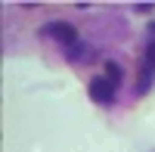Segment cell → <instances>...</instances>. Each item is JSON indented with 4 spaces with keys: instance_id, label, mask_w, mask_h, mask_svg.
<instances>
[{
    "instance_id": "7a4b0ae2",
    "label": "cell",
    "mask_w": 155,
    "mask_h": 152,
    "mask_svg": "<svg viewBox=\"0 0 155 152\" xmlns=\"http://www.w3.org/2000/svg\"><path fill=\"white\" fill-rule=\"evenodd\" d=\"M90 96H93L96 103H112L115 99V84L109 78H93L90 81Z\"/></svg>"
},
{
    "instance_id": "6da1fadb",
    "label": "cell",
    "mask_w": 155,
    "mask_h": 152,
    "mask_svg": "<svg viewBox=\"0 0 155 152\" xmlns=\"http://www.w3.org/2000/svg\"><path fill=\"white\" fill-rule=\"evenodd\" d=\"M50 37H56L59 44H65V47H74L78 44V31L71 28V25H65V22H53V25H47L44 28Z\"/></svg>"
},
{
    "instance_id": "8992f818",
    "label": "cell",
    "mask_w": 155,
    "mask_h": 152,
    "mask_svg": "<svg viewBox=\"0 0 155 152\" xmlns=\"http://www.w3.org/2000/svg\"><path fill=\"white\" fill-rule=\"evenodd\" d=\"M149 31H152V34H155V22H152V25H149Z\"/></svg>"
},
{
    "instance_id": "3957f363",
    "label": "cell",
    "mask_w": 155,
    "mask_h": 152,
    "mask_svg": "<svg viewBox=\"0 0 155 152\" xmlns=\"http://www.w3.org/2000/svg\"><path fill=\"white\" fill-rule=\"evenodd\" d=\"M106 78H109L112 84H118V81H121V68L115 65V62H106Z\"/></svg>"
},
{
    "instance_id": "5b68a950",
    "label": "cell",
    "mask_w": 155,
    "mask_h": 152,
    "mask_svg": "<svg viewBox=\"0 0 155 152\" xmlns=\"http://www.w3.org/2000/svg\"><path fill=\"white\" fill-rule=\"evenodd\" d=\"M146 65H152L155 68V41L149 44V50H146Z\"/></svg>"
},
{
    "instance_id": "277c9868",
    "label": "cell",
    "mask_w": 155,
    "mask_h": 152,
    "mask_svg": "<svg viewBox=\"0 0 155 152\" xmlns=\"http://www.w3.org/2000/svg\"><path fill=\"white\" fill-rule=\"evenodd\" d=\"M68 56H71V59H81V56H84V44L78 41L74 47H68Z\"/></svg>"
}]
</instances>
